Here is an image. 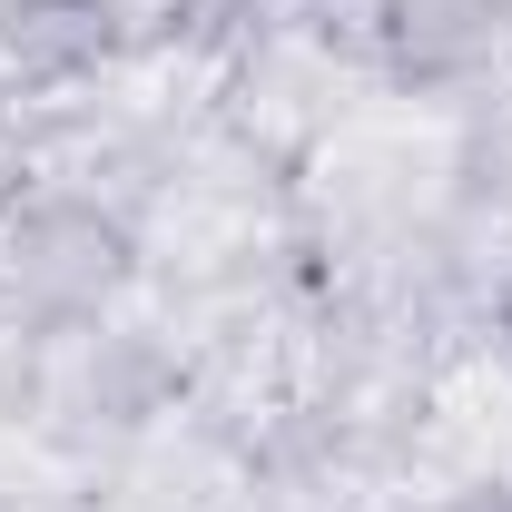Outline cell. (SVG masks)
<instances>
[{"label": "cell", "mask_w": 512, "mask_h": 512, "mask_svg": "<svg viewBox=\"0 0 512 512\" xmlns=\"http://www.w3.org/2000/svg\"><path fill=\"white\" fill-rule=\"evenodd\" d=\"M503 325H512V296H503Z\"/></svg>", "instance_id": "cell-5"}, {"label": "cell", "mask_w": 512, "mask_h": 512, "mask_svg": "<svg viewBox=\"0 0 512 512\" xmlns=\"http://www.w3.org/2000/svg\"><path fill=\"white\" fill-rule=\"evenodd\" d=\"M10 266H20V286L50 296V306H99V296L128 276V237L99 217V207H40V217L20 227Z\"/></svg>", "instance_id": "cell-1"}, {"label": "cell", "mask_w": 512, "mask_h": 512, "mask_svg": "<svg viewBox=\"0 0 512 512\" xmlns=\"http://www.w3.org/2000/svg\"><path fill=\"white\" fill-rule=\"evenodd\" d=\"M444 512H512V493H503V483H473V493H453Z\"/></svg>", "instance_id": "cell-4"}, {"label": "cell", "mask_w": 512, "mask_h": 512, "mask_svg": "<svg viewBox=\"0 0 512 512\" xmlns=\"http://www.w3.org/2000/svg\"><path fill=\"white\" fill-rule=\"evenodd\" d=\"M394 60L414 79H453L503 40V0H394Z\"/></svg>", "instance_id": "cell-3"}, {"label": "cell", "mask_w": 512, "mask_h": 512, "mask_svg": "<svg viewBox=\"0 0 512 512\" xmlns=\"http://www.w3.org/2000/svg\"><path fill=\"white\" fill-rule=\"evenodd\" d=\"M119 40V0H0V50L30 79H79L109 60Z\"/></svg>", "instance_id": "cell-2"}]
</instances>
